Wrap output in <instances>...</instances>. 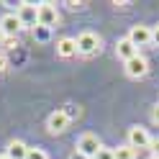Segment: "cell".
I'll list each match as a JSON object with an SVG mask.
<instances>
[{
	"label": "cell",
	"instance_id": "6da1fadb",
	"mask_svg": "<svg viewBox=\"0 0 159 159\" xmlns=\"http://www.w3.org/2000/svg\"><path fill=\"white\" fill-rule=\"evenodd\" d=\"M75 41H77V54H82V57L100 54V49H103V39L98 36L95 31H82Z\"/></svg>",
	"mask_w": 159,
	"mask_h": 159
},
{
	"label": "cell",
	"instance_id": "7a4b0ae2",
	"mask_svg": "<svg viewBox=\"0 0 159 159\" xmlns=\"http://www.w3.org/2000/svg\"><path fill=\"white\" fill-rule=\"evenodd\" d=\"M100 146H103V141L98 139V134H82L77 139V144H75V152H80L82 157H87V159H93L98 152H100Z\"/></svg>",
	"mask_w": 159,
	"mask_h": 159
},
{
	"label": "cell",
	"instance_id": "3957f363",
	"mask_svg": "<svg viewBox=\"0 0 159 159\" xmlns=\"http://www.w3.org/2000/svg\"><path fill=\"white\" fill-rule=\"evenodd\" d=\"M16 16L23 28H36L39 26V5L36 3H18Z\"/></svg>",
	"mask_w": 159,
	"mask_h": 159
},
{
	"label": "cell",
	"instance_id": "277c9868",
	"mask_svg": "<svg viewBox=\"0 0 159 159\" xmlns=\"http://www.w3.org/2000/svg\"><path fill=\"white\" fill-rule=\"evenodd\" d=\"M59 8L54 3H39V26H44L52 31L54 26H59Z\"/></svg>",
	"mask_w": 159,
	"mask_h": 159
},
{
	"label": "cell",
	"instance_id": "5b68a950",
	"mask_svg": "<svg viewBox=\"0 0 159 159\" xmlns=\"http://www.w3.org/2000/svg\"><path fill=\"white\" fill-rule=\"evenodd\" d=\"M123 69H126V75L131 77V80H141V77L149 75V59L144 54H136L134 59H128V62H126Z\"/></svg>",
	"mask_w": 159,
	"mask_h": 159
},
{
	"label": "cell",
	"instance_id": "8992f818",
	"mask_svg": "<svg viewBox=\"0 0 159 159\" xmlns=\"http://www.w3.org/2000/svg\"><path fill=\"white\" fill-rule=\"evenodd\" d=\"M126 39H128L136 49H139V46H149V44H152V26L136 23V26H131V31H128Z\"/></svg>",
	"mask_w": 159,
	"mask_h": 159
},
{
	"label": "cell",
	"instance_id": "52a82bcc",
	"mask_svg": "<svg viewBox=\"0 0 159 159\" xmlns=\"http://www.w3.org/2000/svg\"><path fill=\"white\" fill-rule=\"evenodd\" d=\"M69 121H72V118L67 116V111H54L52 116L46 118V128H49V134H64L67 128H69Z\"/></svg>",
	"mask_w": 159,
	"mask_h": 159
},
{
	"label": "cell",
	"instance_id": "ba28073f",
	"mask_svg": "<svg viewBox=\"0 0 159 159\" xmlns=\"http://www.w3.org/2000/svg\"><path fill=\"white\" fill-rule=\"evenodd\" d=\"M149 144H152V136H149V131L144 126H131V128H128V146H134V149H149Z\"/></svg>",
	"mask_w": 159,
	"mask_h": 159
},
{
	"label": "cell",
	"instance_id": "9c48e42d",
	"mask_svg": "<svg viewBox=\"0 0 159 159\" xmlns=\"http://www.w3.org/2000/svg\"><path fill=\"white\" fill-rule=\"evenodd\" d=\"M21 21H18L16 13H5L3 18H0V31H3L5 36H18V31H21Z\"/></svg>",
	"mask_w": 159,
	"mask_h": 159
},
{
	"label": "cell",
	"instance_id": "30bf717a",
	"mask_svg": "<svg viewBox=\"0 0 159 159\" xmlns=\"http://www.w3.org/2000/svg\"><path fill=\"white\" fill-rule=\"evenodd\" d=\"M77 54V41L72 36H62L57 41V57H62V59H69V57H75Z\"/></svg>",
	"mask_w": 159,
	"mask_h": 159
},
{
	"label": "cell",
	"instance_id": "8fae6325",
	"mask_svg": "<svg viewBox=\"0 0 159 159\" xmlns=\"http://www.w3.org/2000/svg\"><path fill=\"white\" fill-rule=\"evenodd\" d=\"M136 54H139V49L128 41V39H118V44H116V57H118V59L128 62V59H134Z\"/></svg>",
	"mask_w": 159,
	"mask_h": 159
},
{
	"label": "cell",
	"instance_id": "7c38bea8",
	"mask_svg": "<svg viewBox=\"0 0 159 159\" xmlns=\"http://www.w3.org/2000/svg\"><path fill=\"white\" fill-rule=\"evenodd\" d=\"M26 154H28V144H23L21 139L8 141V149H5V157L8 159H26Z\"/></svg>",
	"mask_w": 159,
	"mask_h": 159
},
{
	"label": "cell",
	"instance_id": "4fadbf2b",
	"mask_svg": "<svg viewBox=\"0 0 159 159\" xmlns=\"http://www.w3.org/2000/svg\"><path fill=\"white\" fill-rule=\"evenodd\" d=\"M113 157L116 159H136V149L128 146V144H121V146L113 149Z\"/></svg>",
	"mask_w": 159,
	"mask_h": 159
},
{
	"label": "cell",
	"instance_id": "5bb4252c",
	"mask_svg": "<svg viewBox=\"0 0 159 159\" xmlns=\"http://www.w3.org/2000/svg\"><path fill=\"white\" fill-rule=\"evenodd\" d=\"M26 159H49V157H46V152H44V149H39V146H28Z\"/></svg>",
	"mask_w": 159,
	"mask_h": 159
},
{
	"label": "cell",
	"instance_id": "9a60e30c",
	"mask_svg": "<svg viewBox=\"0 0 159 159\" xmlns=\"http://www.w3.org/2000/svg\"><path fill=\"white\" fill-rule=\"evenodd\" d=\"M93 159H116V157H113V149H108V146H100V152H98Z\"/></svg>",
	"mask_w": 159,
	"mask_h": 159
},
{
	"label": "cell",
	"instance_id": "2e32d148",
	"mask_svg": "<svg viewBox=\"0 0 159 159\" xmlns=\"http://www.w3.org/2000/svg\"><path fill=\"white\" fill-rule=\"evenodd\" d=\"M34 36L39 39V41H44V39L49 36V28H44V26H36V28H34Z\"/></svg>",
	"mask_w": 159,
	"mask_h": 159
},
{
	"label": "cell",
	"instance_id": "e0dca14e",
	"mask_svg": "<svg viewBox=\"0 0 159 159\" xmlns=\"http://www.w3.org/2000/svg\"><path fill=\"white\" fill-rule=\"evenodd\" d=\"M3 44H5V49H16V46H18V39H16V36H5Z\"/></svg>",
	"mask_w": 159,
	"mask_h": 159
},
{
	"label": "cell",
	"instance_id": "ac0fdd59",
	"mask_svg": "<svg viewBox=\"0 0 159 159\" xmlns=\"http://www.w3.org/2000/svg\"><path fill=\"white\" fill-rule=\"evenodd\" d=\"M149 149H152V157H159V139H152Z\"/></svg>",
	"mask_w": 159,
	"mask_h": 159
},
{
	"label": "cell",
	"instance_id": "d6986e66",
	"mask_svg": "<svg viewBox=\"0 0 159 159\" xmlns=\"http://www.w3.org/2000/svg\"><path fill=\"white\" fill-rule=\"evenodd\" d=\"M152 44L159 46V26H152Z\"/></svg>",
	"mask_w": 159,
	"mask_h": 159
},
{
	"label": "cell",
	"instance_id": "ffe728a7",
	"mask_svg": "<svg viewBox=\"0 0 159 159\" xmlns=\"http://www.w3.org/2000/svg\"><path fill=\"white\" fill-rule=\"evenodd\" d=\"M152 121H154V123L159 126V103H157V105L152 108Z\"/></svg>",
	"mask_w": 159,
	"mask_h": 159
},
{
	"label": "cell",
	"instance_id": "44dd1931",
	"mask_svg": "<svg viewBox=\"0 0 159 159\" xmlns=\"http://www.w3.org/2000/svg\"><path fill=\"white\" fill-rule=\"evenodd\" d=\"M8 69V59H5V54H0V75H3Z\"/></svg>",
	"mask_w": 159,
	"mask_h": 159
},
{
	"label": "cell",
	"instance_id": "7402d4cb",
	"mask_svg": "<svg viewBox=\"0 0 159 159\" xmlns=\"http://www.w3.org/2000/svg\"><path fill=\"white\" fill-rule=\"evenodd\" d=\"M67 8H69V11H80V8H82V3H75V0H69Z\"/></svg>",
	"mask_w": 159,
	"mask_h": 159
},
{
	"label": "cell",
	"instance_id": "603a6c76",
	"mask_svg": "<svg viewBox=\"0 0 159 159\" xmlns=\"http://www.w3.org/2000/svg\"><path fill=\"white\" fill-rule=\"evenodd\" d=\"M69 159H87V157H82L80 152H72V154H69Z\"/></svg>",
	"mask_w": 159,
	"mask_h": 159
},
{
	"label": "cell",
	"instance_id": "cb8c5ba5",
	"mask_svg": "<svg viewBox=\"0 0 159 159\" xmlns=\"http://www.w3.org/2000/svg\"><path fill=\"white\" fill-rule=\"evenodd\" d=\"M3 39H5V34H3V31H0V44H3Z\"/></svg>",
	"mask_w": 159,
	"mask_h": 159
},
{
	"label": "cell",
	"instance_id": "d4e9b609",
	"mask_svg": "<svg viewBox=\"0 0 159 159\" xmlns=\"http://www.w3.org/2000/svg\"><path fill=\"white\" fill-rule=\"evenodd\" d=\"M0 159H8V157H5V154H0Z\"/></svg>",
	"mask_w": 159,
	"mask_h": 159
},
{
	"label": "cell",
	"instance_id": "484cf974",
	"mask_svg": "<svg viewBox=\"0 0 159 159\" xmlns=\"http://www.w3.org/2000/svg\"><path fill=\"white\" fill-rule=\"evenodd\" d=\"M149 159H159V157H149Z\"/></svg>",
	"mask_w": 159,
	"mask_h": 159
}]
</instances>
